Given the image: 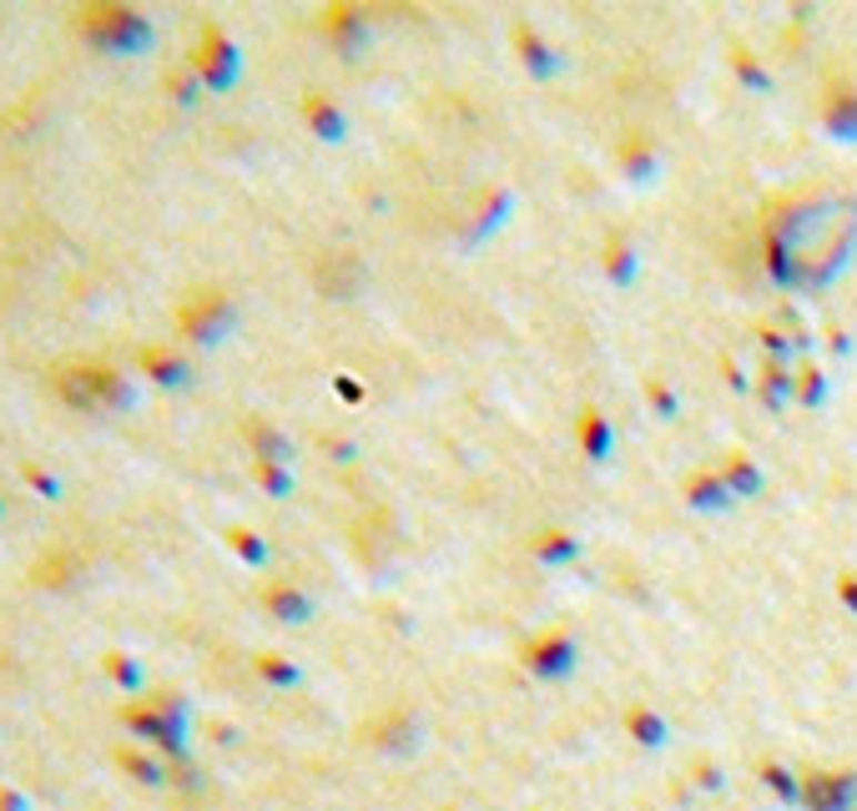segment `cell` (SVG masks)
Instances as JSON below:
<instances>
[{"label":"cell","mask_w":857,"mask_h":811,"mask_svg":"<svg viewBox=\"0 0 857 811\" xmlns=\"http://www.w3.org/2000/svg\"><path fill=\"white\" fill-rule=\"evenodd\" d=\"M51 388L67 398L71 408H81V414H121V408H132V398H137L132 384H127L111 363H97V358L56 363Z\"/></svg>","instance_id":"6da1fadb"},{"label":"cell","mask_w":857,"mask_h":811,"mask_svg":"<svg viewBox=\"0 0 857 811\" xmlns=\"http://www.w3.org/2000/svg\"><path fill=\"white\" fill-rule=\"evenodd\" d=\"M77 31L87 36L91 45L117 55H132L142 45H152V21L132 6H117V0H91V6H77Z\"/></svg>","instance_id":"7a4b0ae2"},{"label":"cell","mask_w":857,"mask_h":811,"mask_svg":"<svg viewBox=\"0 0 857 811\" xmlns=\"http://www.w3.org/2000/svg\"><path fill=\"white\" fill-rule=\"evenodd\" d=\"M228 323H232V307L222 293H188L182 307H177V328L188 333L192 343H218Z\"/></svg>","instance_id":"3957f363"},{"label":"cell","mask_w":857,"mask_h":811,"mask_svg":"<svg viewBox=\"0 0 857 811\" xmlns=\"http://www.w3.org/2000/svg\"><path fill=\"white\" fill-rule=\"evenodd\" d=\"M121 721L132 726V731L142 736V741H157L162 751H172V757L182 751V726H177L172 716L157 711L152 701H127V706H121Z\"/></svg>","instance_id":"277c9868"},{"label":"cell","mask_w":857,"mask_h":811,"mask_svg":"<svg viewBox=\"0 0 857 811\" xmlns=\"http://www.w3.org/2000/svg\"><path fill=\"white\" fill-rule=\"evenodd\" d=\"M192 67H198L212 87H228V81H232V41L218 31V26H208V31H202V45L192 51Z\"/></svg>","instance_id":"5b68a950"},{"label":"cell","mask_w":857,"mask_h":811,"mask_svg":"<svg viewBox=\"0 0 857 811\" xmlns=\"http://www.w3.org/2000/svg\"><path fill=\"white\" fill-rule=\"evenodd\" d=\"M137 363H142V373L152 378V384H162V388H177V384H188V378H192L188 358H182L177 348H167V343L142 348V353H137Z\"/></svg>","instance_id":"8992f818"},{"label":"cell","mask_w":857,"mask_h":811,"mask_svg":"<svg viewBox=\"0 0 857 811\" xmlns=\"http://www.w3.org/2000/svg\"><path fill=\"white\" fill-rule=\"evenodd\" d=\"M117 767L127 771L132 781H147V787H157V781H162V767H157L152 757H142L137 746H121V751H117Z\"/></svg>","instance_id":"52a82bcc"},{"label":"cell","mask_w":857,"mask_h":811,"mask_svg":"<svg viewBox=\"0 0 857 811\" xmlns=\"http://www.w3.org/2000/svg\"><path fill=\"white\" fill-rule=\"evenodd\" d=\"M101 670H107V676L117 680V686H127V691H132L137 680H142V666H137V660L127 656V650H107V656H101Z\"/></svg>","instance_id":"ba28073f"},{"label":"cell","mask_w":857,"mask_h":811,"mask_svg":"<svg viewBox=\"0 0 857 811\" xmlns=\"http://www.w3.org/2000/svg\"><path fill=\"white\" fill-rule=\"evenodd\" d=\"M21 479H26V484H31V489H36V494H41V499H56V494H61V484H56V479H51V474H46V469H41V464H31V459H26V464H21Z\"/></svg>","instance_id":"9c48e42d"},{"label":"cell","mask_w":857,"mask_h":811,"mask_svg":"<svg viewBox=\"0 0 857 811\" xmlns=\"http://www.w3.org/2000/svg\"><path fill=\"white\" fill-rule=\"evenodd\" d=\"M228 539H232V545H238V549H242V555H248V559H258V555H263V545H258V539L248 535V529H232Z\"/></svg>","instance_id":"30bf717a"},{"label":"cell","mask_w":857,"mask_h":811,"mask_svg":"<svg viewBox=\"0 0 857 811\" xmlns=\"http://www.w3.org/2000/svg\"><path fill=\"white\" fill-rule=\"evenodd\" d=\"M0 811H26V797L16 787H0Z\"/></svg>","instance_id":"8fae6325"},{"label":"cell","mask_w":857,"mask_h":811,"mask_svg":"<svg viewBox=\"0 0 857 811\" xmlns=\"http://www.w3.org/2000/svg\"><path fill=\"white\" fill-rule=\"evenodd\" d=\"M0 509H6V505H0Z\"/></svg>","instance_id":"7c38bea8"}]
</instances>
